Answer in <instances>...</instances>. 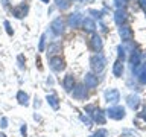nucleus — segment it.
Returning a JSON list of instances; mask_svg holds the SVG:
<instances>
[{
  "instance_id": "f8f14e48",
  "label": "nucleus",
  "mask_w": 146,
  "mask_h": 137,
  "mask_svg": "<svg viewBox=\"0 0 146 137\" xmlns=\"http://www.w3.org/2000/svg\"><path fill=\"white\" fill-rule=\"evenodd\" d=\"M82 26H84V29L87 31H94V21L90 20V18H85V20H82Z\"/></svg>"
},
{
  "instance_id": "4468645a",
  "label": "nucleus",
  "mask_w": 146,
  "mask_h": 137,
  "mask_svg": "<svg viewBox=\"0 0 146 137\" xmlns=\"http://www.w3.org/2000/svg\"><path fill=\"white\" fill-rule=\"evenodd\" d=\"M17 98H18V102L20 104H27V94L26 93H23V91H18V94H17Z\"/></svg>"
},
{
  "instance_id": "0eeeda50",
  "label": "nucleus",
  "mask_w": 146,
  "mask_h": 137,
  "mask_svg": "<svg viewBox=\"0 0 146 137\" xmlns=\"http://www.w3.org/2000/svg\"><path fill=\"white\" fill-rule=\"evenodd\" d=\"M73 85H75V78L72 75H67L66 79H64V88H66V91H72Z\"/></svg>"
},
{
  "instance_id": "423d86ee",
  "label": "nucleus",
  "mask_w": 146,
  "mask_h": 137,
  "mask_svg": "<svg viewBox=\"0 0 146 137\" xmlns=\"http://www.w3.org/2000/svg\"><path fill=\"white\" fill-rule=\"evenodd\" d=\"M52 29L55 34H61V32L64 31V21L61 20V18H56V20L52 21Z\"/></svg>"
},
{
  "instance_id": "393cba45",
  "label": "nucleus",
  "mask_w": 146,
  "mask_h": 137,
  "mask_svg": "<svg viewBox=\"0 0 146 137\" xmlns=\"http://www.w3.org/2000/svg\"><path fill=\"white\" fill-rule=\"evenodd\" d=\"M43 2H49V0H43Z\"/></svg>"
},
{
  "instance_id": "5701e85b",
  "label": "nucleus",
  "mask_w": 146,
  "mask_h": 137,
  "mask_svg": "<svg viewBox=\"0 0 146 137\" xmlns=\"http://www.w3.org/2000/svg\"><path fill=\"white\" fill-rule=\"evenodd\" d=\"M143 113H145V114H143V117L146 119V110H145V111H143Z\"/></svg>"
},
{
  "instance_id": "6e6552de",
  "label": "nucleus",
  "mask_w": 146,
  "mask_h": 137,
  "mask_svg": "<svg viewBox=\"0 0 146 137\" xmlns=\"http://www.w3.org/2000/svg\"><path fill=\"white\" fill-rule=\"evenodd\" d=\"M105 96H107L108 100H111V102H119V91L117 90H108L107 93H105Z\"/></svg>"
},
{
  "instance_id": "6ab92c4d",
  "label": "nucleus",
  "mask_w": 146,
  "mask_h": 137,
  "mask_svg": "<svg viewBox=\"0 0 146 137\" xmlns=\"http://www.w3.org/2000/svg\"><path fill=\"white\" fill-rule=\"evenodd\" d=\"M58 49H59V46H58V44H52V46H49V53H55Z\"/></svg>"
},
{
  "instance_id": "412c9836",
  "label": "nucleus",
  "mask_w": 146,
  "mask_h": 137,
  "mask_svg": "<svg viewBox=\"0 0 146 137\" xmlns=\"http://www.w3.org/2000/svg\"><path fill=\"white\" fill-rule=\"evenodd\" d=\"M104 136H107V131H105V130H100L99 132H96V134H94V137H104Z\"/></svg>"
},
{
  "instance_id": "b1692460",
  "label": "nucleus",
  "mask_w": 146,
  "mask_h": 137,
  "mask_svg": "<svg viewBox=\"0 0 146 137\" xmlns=\"http://www.w3.org/2000/svg\"><path fill=\"white\" fill-rule=\"evenodd\" d=\"M0 137H5V136H3V134H0Z\"/></svg>"
},
{
  "instance_id": "20e7f679",
  "label": "nucleus",
  "mask_w": 146,
  "mask_h": 137,
  "mask_svg": "<svg viewBox=\"0 0 146 137\" xmlns=\"http://www.w3.org/2000/svg\"><path fill=\"white\" fill-rule=\"evenodd\" d=\"M50 67L53 68V70H62L64 68V61L59 57H53L50 59Z\"/></svg>"
},
{
  "instance_id": "39448f33",
  "label": "nucleus",
  "mask_w": 146,
  "mask_h": 137,
  "mask_svg": "<svg viewBox=\"0 0 146 137\" xmlns=\"http://www.w3.org/2000/svg\"><path fill=\"white\" fill-rule=\"evenodd\" d=\"M120 37H122V40H125V41H129L132 38V31H131V27L129 26H122L120 27Z\"/></svg>"
},
{
  "instance_id": "aec40b11",
  "label": "nucleus",
  "mask_w": 146,
  "mask_h": 137,
  "mask_svg": "<svg viewBox=\"0 0 146 137\" xmlns=\"http://www.w3.org/2000/svg\"><path fill=\"white\" fill-rule=\"evenodd\" d=\"M58 6L64 9V8H67V6H68V3L66 2V0H58Z\"/></svg>"
},
{
  "instance_id": "ddd939ff",
  "label": "nucleus",
  "mask_w": 146,
  "mask_h": 137,
  "mask_svg": "<svg viewBox=\"0 0 146 137\" xmlns=\"http://www.w3.org/2000/svg\"><path fill=\"white\" fill-rule=\"evenodd\" d=\"M26 11H27V8L26 6H20V8H14V15L15 17H18V18H21V17H25V14H26Z\"/></svg>"
},
{
  "instance_id": "a211bd4d",
  "label": "nucleus",
  "mask_w": 146,
  "mask_h": 137,
  "mask_svg": "<svg viewBox=\"0 0 146 137\" xmlns=\"http://www.w3.org/2000/svg\"><path fill=\"white\" fill-rule=\"evenodd\" d=\"M129 105L132 108H135L137 105H139V98H132V96H131V98H129Z\"/></svg>"
},
{
  "instance_id": "f03ea898",
  "label": "nucleus",
  "mask_w": 146,
  "mask_h": 137,
  "mask_svg": "<svg viewBox=\"0 0 146 137\" xmlns=\"http://www.w3.org/2000/svg\"><path fill=\"white\" fill-rule=\"evenodd\" d=\"M108 114H110V117H113V119H122L125 116V110L122 107H114V108H110Z\"/></svg>"
},
{
  "instance_id": "7ed1b4c3",
  "label": "nucleus",
  "mask_w": 146,
  "mask_h": 137,
  "mask_svg": "<svg viewBox=\"0 0 146 137\" xmlns=\"http://www.w3.org/2000/svg\"><path fill=\"white\" fill-rule=\"evenodd\" d=\"M84 82L88 88H94V87L98 85V76H94L93 73H88V75H85Z\"/></svg>"
},
{
  "instance_id": "1a4fd4ad",
  "label": "nucleus",
  "mask_w": 146,
  "mask_h": 137,
  "mask_svg": "<svg viewBox=\"0 0 146 137\" xmlns=\"http://www.w3.org/2000/svg\"><path fill=\"white\" fill-rule=\"evenodd\" d=\"M91 44H93V49L99 52V50L102 49V40H100V37L94 35V37H93V41H91Z\"/></svg>"
},
{
  "instance_id": "4be33fe9",
  "label": "nucleus",
  "mask_w": 146,
  "mask_h": 137,
  "mask_svg": "<svg viewBox=\"0 0 146 137\" xmlns=\"http://www.w3.org/2000/svg\"><path fill=\"white\" fill-rule=\"evenodd\" d=\"M43 47H44V37L41 38V41H40V50H43Z\"/></svg>"
},
{
  "instance_id": "f257e3e1",
  "label": "nucleus",
  "mask_w": 146,
  "mask_h": 137,
  "mask_svg": "<svg viewBox=\"0 0 146 137\" xmlns=\"http://www.w3.org/2000/svg\"><path fill=\"white\" fill-rule=\"evenodd\" d=\"M105 64H107V61H105V57L102 53H96V55L91 57V67H93L96 72L104 70Z\"/></svg>"
},
{
  "instance_id": "9d476101",
  "label": "nucleus",
  "mask_w": 146,
  "mask_h": 137,
  "mask_svg": "<svg viewBox=\"0 0 146 137\" xmlns=\"http://www.w3.org/2000/svg\"><path fill=\"white\" fill-rule=\"evenodd\" d=\"M113 72H114V75H116V76H122V73H123V64H122V61H116Z\"/></svg>"
},
{
  "instance_id": "9b49d317",
  "label": "nucleus",
  "mask_w": 146,
  "mask_h": 137,
  "mask_svg": "<svg viewBox=\"0 0 146 137\" xmlns=\"http://www.w3.org/2000/svg\"><path fill=\"white\" fill-rule=\"evenodd\" d=\"M79 20H81V15L79 14H73V15H70V18H68V25L76 27L78 25H79Z\"/></svg>"
},
{
  "instance_id": "dca6fc26",
  "label": "nucleus",
  "mask_w": 146,
  "mask_h": 137,
  "mask_svg": "<svg viewBox=\"0 0 146 137\" xmlns=\"http://www.w3.org/2000/svg\"><path fill=\"white\" fill-rule=\"evenodd\" d=\"M139 59H140L139 53H135V55H132V57H131V63H132V67H137V66H139Z\"/></svg>"
},
{
  "instance_id": "2eb2a0df",
  "label": "nucleus",
  "mask_w": 146,
  "mask_h": 137,
  "mask_svg": "<svg viewBox=\"0 0 146 137\" xmlns=\"http://www.w3.org/2000/svg\"><path fill=\"white\" fill-rule=\"evenodd\" d=\"M125 15H126V14H125V12H122V11H119V12L116 14V21L119 23V25H120V23L125 20Z\"/></svg>"
},
{
  "instance_id": "f3484780",
  "label": "nucleus",
  "mask_w": 146,
  "mask_h": 137,
  "mask_svg": "<svg viewBox=\"0 0 146 137\" xmlns=\"http://www.w3.org/2000/svg\"><path fill=\"white\" fill-rule=\"evenodd\" d=\"M47 100H49L50 104H52V107H53V108H58V102H56V98H55V96H49Z\"/></svg>"
}]
</instances>
